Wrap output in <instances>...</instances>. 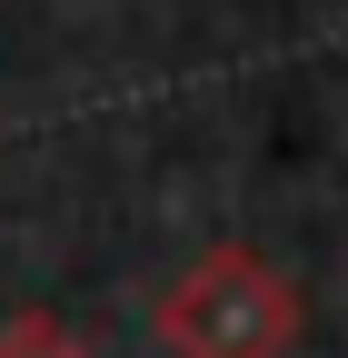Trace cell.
<instances>
[{"label":"cell","mask_w":348,"mask_h":358,"mask_svg":"<svg viewBox=\"0 0 348 358\" xmlns=\"http://www.w3.org/2000/svg\"><path fill=\"white\" fill-rule=\"evenodd\" d=\"M169 358H289L298 338V289L259 249H209L180 289L159 299Z\"/></svg>","instance_id":"1"},{"label":"cell","mask_w":348,"mask_h":358,"mask_svg":"<svg viewBox=\"0 0 348 358\" xmlns=\"http://www.w3.org/2000/svg\"><path fill=\"white\" fill-rule=\"evenodd\" d=\"M0 358H90V348H80L70 319H50V308H20V319L0 329Z\"/></svg>","instance_id":"2"}]
</instances>
